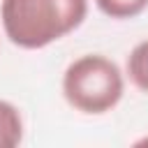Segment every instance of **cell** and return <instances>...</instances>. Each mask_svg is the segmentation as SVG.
Here are the masks:
<instances>
[{
    "label": "cell",
    "instance_id": "1",
    "mask_svg": "<svg viewBox=\"0 0 148 148\" xmlns=\"http://www.w3.org/2000/svg\"><path fill=\"white\" fill-rule=\"evenodd\" d=\"M88 16V0H2L5 37L25 51H39L74 32Z\"/></svg>",
    "mask_w": 148,
    "mask_h": 148
},
{
    "label": "cell",
    "instance_id": "2",
    "mask_svg": "<svg viewBox=\"0 0 148 148\" xmlns=\"http://www.w3.org/2000/svg\"><path fill=\"white\" fill-rule=\"evenodd\" d=\"M60 88L65 102L74 111L102 116L120 104L125 95V76L111 58L86 53L65 67Z\"/></svg>",
    "mask_w": 148,
    "mask_h": 148
},
{
    "label": "cell",
    "instance_id": "3",
    "mask_svg": "<svg viewBox=\"0 0 148 148\" xmlns=\"http://www.w3.org/2000/svg\"><path fill=\"white\" fill-rule=\"evenodd\" d=\"M23 141V116L16 104L0 99V148H14Z\"/></svg>",
    "mask_w": 148,
    "mask_h": 148
},
{
    "label": "cell",
    "instance_id": "4",
    "mask_svg": "<svg viewBox=\"0 0 148 148\" xmlns=\"http://www.w3.org/2000/svg\"><path fill=\"white\" fill-rule=\"evenodd\" d=\"M125 69H127V76L134 83V88H139L141 92L148 95V39L139 42L130 51Z\"/></svg>",
    "mask_w": 148,
    "mask_h": 148
},
{
    "label": "cell",
    "instance_id": "5",
    "mask_svg": "<svg viewBox=\"0 0 148 148\" xmlns=\"http://www.w3.org/2000/svg\"><path fill=\"white\" fill-rule=\"evenodd\" d=\"M95 5L104 16L116 21L136 18L148 9V0H95Z\"/></svg>",
    "mask_w": 148,
    "mask_h": 148
},
{
    "label": "cell",
    "instance_id": "6",
    "mask_svg": "<svg viewBox=\"0 0 148 148\" xmlns=\"http://www.w3.org/2000/svg\"><path fill=\"white\" fill-rule=\"evenodd\" d=\"M136 143H148V136H143V139H139Z\"/></svg>",
    "mask_w": 148,
    "mask_h": 148
}]
</instances>
